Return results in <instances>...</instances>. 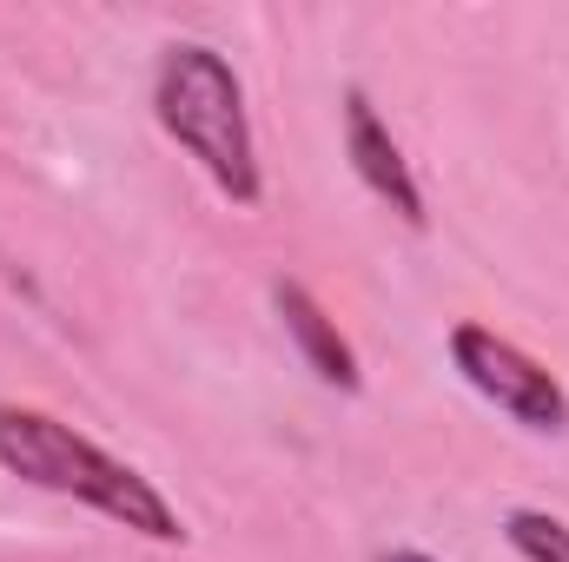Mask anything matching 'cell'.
<instances>
[{"mask_svg": "<svg viewBox=\"0 0 569 562\" xmlns=\"http://www.w3.org/2000/svg\"><path fill=\"white\" fill-rule=\"evenodd\" d=\"M0 470L33 483V490H53V496H73V503L100 510L107 523L133 530L146 543H186L179 510L146 483L133 463L107 456L93 436H80L73 423L47 418L33 404H0Z\"/></svg>", "mask_w": 569, "mask_h": 562, "instance_id": "6da1fadb", "label": "cell"}, {"mask_svg": "<svg viewBox=\"0 0 569 562\" xmlns=\"http://www.w3.org/2000/svg\"><path fill=\"white\" fill-rule=\"evenodd\" d=\"M152 113H159L166 140L186 145L239 212H252L266 199L259 145H252V120H246V87L226 53H212L206 40H172L152 73Z\"/></svg>", "mask_w": 569, "mask_h": 562, "instance_id": "7a4b0ae2", "label": "cell"}, {"mask_svg": "<svg viewBox=\"0 0 569 562\" xmlns=\"http://www.w3.org/2000/svg\"><path fill=\"white\" fill-rule=\"evenodd\" d=\"M450 364L477 398H490L523 430H537V436H563L569 430V391L557 384V371L537 364L523 344L497 338L490 324H457L450 331Z\"/></svg>", "mask_w": 569, "mask_h": 562, "instance_id": "3957f363", "label": "cell"}, {"mask_svg": "<svg viewBox=\"0 0 569 562\" xmlns=\"http://www.w3.org/2000/svg\"><path fill=\"white\" fill-rule=\"evenodd\" d=\"M345 159H351V172L365 179V192L378 199V205H391L411 232H425V192H418V172H411V159L398 152L391 140V127L378 120V107H371V93H345Z\"/></svg>", "mask_w": 569, "mask_h": 562, "instance_id": "277c9868", "label": "cell"}, {"mask_svg": "<svg viewBox=\"0 0 569 562\" xmlns=\"http://www.w3.org/2000/svg\"><path fill=\"white\" fill-rule=\"evenodd\" d=\"M272 304H279V324L284 338L298 344V358L318 371V384H331V391H358L365 384V371H358V351L345 344V331H338V318L305 291L298 279H279L272 284Z\"/></svg>", "mask_w": 569, "mask_h": 562, "instance_id": "5b68a950", "label": "cell"}, {"mask_svg": "<svg viewBox=\"0 0 569 562\" xmlns=\"http://www.w3.org/2000/svg\"><path fill=\"white\" fill-rule=\"evenodd\" d=\"M503 543L523 562H569V523L550 510H510L503 516Z\"/></svg>", "mask_w": 569, "mask_h": 562, "instance_id": "8992f818", "label": "cell"}, {"mask_svg": "<svg viewBox=\"0 0 569 562\" xmlns=\"http://www.w3.org/2000/svg\"><path fill=\"white\" fill-rule=\"evenodd\" d=\"M378 562H430L425 550H391V556H378Z\"/></svg>", "mask_w": 569, "mask_h": 562, "instance_id": "52a82bcc", "label": "cell"}]
</instances>
